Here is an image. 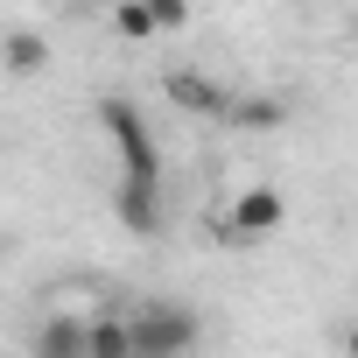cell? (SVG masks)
I'll return each instance as SVG.
<instances>
[{"label":"cell","instance_id":"obj_6","mask_svg":"<svg viewBox=\"0 0 358 358\" xmlns=\"http://www.w3.org/2000/svg\"><path fill=\"white\" fill-rule=\"evenodd\" d=\"M169 99L183 106V113H225V92L204 71H169Z\"/></svg>","mask_w":358,"mask_h":358},{"label":"cell","instance_id":"obj_10","mask_svg":"<svg viewBox=\"0 0 358 358\" xmlns=\"http://www.w3.org/2000/svg\"><path fill=\"white\" fill-rule=\"evenodd\" d=\"M148 15H155V36L162 29H183L190 22V0H148Z\"/></svg>","mask_w":358,"mask_h":358},{"label":"cell","instance_id":"obj_8","mask_svg":"<svg viewBox=\"0 0 358 358\" xmlns=\"http://www.w3.org/2000/svg\"><path fill=\"white\" fill-rule=\"evenodd\" d=\"M113 29H120L127 43H155V15H148V0H120V8H113Z\"/></svg>","mask_w":358,"mask_h":358},{"label":"cell","instance_id":"obj_5","mask_svg":"<svg viewBox=\"0 0 358 358\" xmlns=\"http://www.w3.org/2000/svg\"><path fill=\"white\" fill-rule=\"evenodd\" d=\"M36 358H85V316H43Z\"/></svg>","mask_w":358,"mask_h":358},{"label":"cell","instance_id":"obj_2","mask_svg":"<svg viewBox=\"0 0 358 358\" xmlns=\"http://www.w3.org/2000/svg\"><path fill=\"white\" fill-rule=\"evenodd\" d=\"M99 127L113 134L127 176H141V183H162V148H155V127H148V113H141L134 99H99Z\"/></svg>","mask_w":358,"mask_h":358},{"label":"cell","instance_id":"obj_4","mask_svg":"<svg viewBox=\"0 0 358 358\" xmlns=\"http://www.w3.org/2000/svg\"><path fill=\"white\" fill-rule=\"evenodd\" d=\"M281 225V190H239L232 197V232H274Z\"/></svg>","mask_w":358,"mask_h":358},{"label":"cell","instance_id":"obj_7","mask_svg":"<svg viewBox=\"0 0 358 358\" xmlns=\"http://www.w3.org/2000/svg\"><path fill=\"white\" fill-rule=\"evenodd\" d=\"M85 358H127V316H85Z\"/></svg>","mask_w":358,"mask_h":358},{"label":"cell","instance_id":"obj_1","mask_svg":"<svg viewBox=\"0 0 358 358\" xmlns=\"http://www.w3.org/2000/svg\"><path fill=\"white\" fill-rule=\"evenodd\" d=\"M197 344V316L183 302H148L127 316V358H183Z\"/></svg>","mask_w":358,"mask_h":358},{"label":"cell","instance_id":"obj_3","mask_svg":"<svg viewBox=\"0 0 358 358\" xmlns=\"http://www.w3.org/2000/svg\"><path fill=\"white\" fill-rule=\"evenodd\" d=\"M120 225L127 232H155L162 225V183H141V176H120Z\"/></svg>","mask_w":358,"mask_h":358},{"label":"cell","instance_id":"obj_9","mask_svg":"<svg viewBox=\"0 0 358 358\" xmlns=\"http://www.w3.org/2000/svg\"><path fill=\"white\" fill-rule=\"evenodd\" d=\"M0 64H8V71H43V64H50V50H43V36H8Z\"/></svg>","mask_w":358,"mask_h":358}]
</instances>
